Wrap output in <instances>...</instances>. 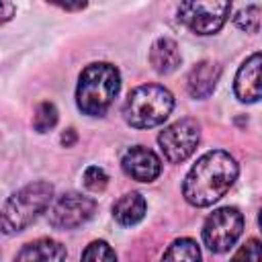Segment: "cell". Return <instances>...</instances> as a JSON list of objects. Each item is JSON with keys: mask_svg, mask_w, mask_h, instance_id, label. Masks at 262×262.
<instances>
[{"mask_svg": "<svg viewBox=\"0 0 262 262\" xmlns=\"http://www.w3.org/2000/svg\"><path fill=\"white\" fill-rule=\"evenodd\" d=\"M108 184V174L100 168V166H88L84 170V186L92 192H100L104 190Z\"/></svg>", "mask_w": 262, "mask_h": 262, "instance_id": "d6986e66", "label": "cell"}, {"mask_svg": "<svg viewBox=\"0 0 262 262\" xmlns=\"http://www.w3.org/2000/svg\"><path fill=\"white\" fill-rule=\"evenodd\" d=\"M96 211V201L80 192H63L49 209V225L55 229H74L84 225Z\"/></svg>", "mask_w": 262, "mask_h": 262, "instance_id": "ba28073f", "label": "cell"}, {"mask_svg": "<svg viewBox=\"0 0 262 262\" xmlns=\"http://www.w3.org/2000/svg\"><path fill=\"white\" fill-rule=\"evenodd\" d=\"M174 108V96L160 84H141L133 88L125 100L123 117L135 129H149L162 125Z\"/></svg>", "mask_w": 262, "mask_h": 262, "instance_id": "277c9868", "label": "cell"}, {"mask_svg": "<svg viewBox=\"0 0 262 262\" xmlns=\"http://www.w3.org/2000/svg\"><path fill=\"white\" fill-rule=\"evenodd\" d=\"M231 262H260V242L256 237L248 239L231 258Z\"/></svg>", "mask_w": 262, "mask_h": 262, "instance_id": "ffe728a7", "label": "cell"}, {"mask_svg": "<svg viewBox=\"0 0 262 262\" xmlns=\"http://www.w3.org/2000/svg\"><path fill=\"white\" fill-rule=\"evenodd\" d=\"M16 12V6L14 2H6V0H0V27L6 25Z\"/></svg>", "mask_w": 262, "mask_h": 262, "instance_id": "44dd1931", "label": "cell"}, {"mask_svg": "<svg viewBox=\"0 0 262 262\" xmlns=\"http://www.w3.org/2000/svg\"><path fill=\"white\" fill-rule=\"evenodd\" d=\"M66 256L68 252L63 244L49 237H41L23 246L12 262H66Z\"/></svg>", "mask_w": 262, "mask_h": 262, "instance_id": "7c38bea8", "label": "cell"}, {"mask_svg": "<svg viewBox=\"0 0 262 262\" xmlns=\"http://www.w3.org/2000/svg\"><path fill=\"white\" fill-rule=\"evenodd\" d=\"M145 209L147 203L143 199V194L139 192H127L123 194L115 205H113V217L121 223V225H135L145 217Z\"/></svg>", "mask_w": 262, "mask_h": 262, "instance_id": "5bb4252c", "label": "cell"}, {"mask_svg": "<svg viewBox=\"0 0 262 262\" xmlns=\"http://www.w3.org/2000/svg\"><path fill=\"white\" fill-rule=\"evenodd\" d=\"M178 20L196 35L217 33L229 18V2H182L178 6Z\"/></svg>", "mask_w": 262, "mask_h": 262, "instance_id": "52a82bcc", "label": "cell"}, {"mask_svg": "<svg viewBox=\"0 0 262 262\" xmlns=\"http://www.w3.org/2000/svg\"><path fill=\"white\" fill-rule=\"evenodd\" d=\"M219 76H221V68L215 61H209V59L199 61L188 72V80H186L188 94L192 98H207L215 90Z\"/></svg>", "mask_w": 262, "mask_h": 262, "instance_id": "8fae6325", "label": "cell"}, {"mask_svg": "<svg viewBox=\"0 0 262 262\" xmlns=\"http://www.w3.org/2000/svg\"><path fill=\"white\" fill-rule=\"evenodd\" d=\"M76 139H78V135H76V129H66V133L61 135V143L66 145V147H72L74 143H76Z\"/></svg>", "mask_w": 262, "mask_h": 262, "instance_id": "7402d4cb", "label": "cell"}, {"mask_svg": "<svg viewBox=\"0 0 262 262\" xmlns=\"http://www.w3.org/2000/svg\"><path fill=\"white\" fill-rule=\"evenodd\" d=\"M162 262H201V250L194 239L180 237L168 246Z\"/></svg>", "mask_w": 262, "mask_h": 262, "instance_id": "9a60e30c", "label": "cell"}, {"mask_svg": "<svg viewBox=\"0 0 262 262\" xmlns=\"http://www.w3.org/2000/svg\"><path fill=\"white\" fill-rule=\"evenodd\" d=\"M199 139H201L199 123L190 117H184L164 127V131H160L158 145L170 164H180L194 154Z\"/></svg>", "mask_w": 262, "mask_h": 262, "instance_id": "8992f818", "label": "cell"}, {"mask_svg": "<svg viewBox=\"0 0 262 262\" xmlns=\"http://www.w3.org/2000/svg\"><path fill=\"white\" fill-rule=\"evenodd\" d=\"M53 201V186L45 180L31 182L8 196L0 209V231L18 233L29 227Z\"/></svg>", "mask_w": 262, "mask_h": 262, "instance_id": "3957f363", "label": "cell"}, {"mask_svg": "<svg viewBox=\"0 0 262 262\" xmlns=\"http://www.w3.org/2000/svg\"><path fill=\"white\" fill-rule=\"evenodd\" d=\"M233 23L237 29L246 33H258L260 29V4H250L246 8H239L233 16Z\"/></svg>", "mask_w": 262, "mask_h": 262, "instance_id": "ac0fdd59", "label": "cell"}, {"mask_svg": "<svg viewBox=\"0 0 262 262\" xmlns=\"http://www.w3.org/2000/svg\"><path fill=\"white\" fill-rule=\"evenodd\" d=\"M180 61H182V55L178 51L176 41H172L168 37H162V39L154 41V45L149 49V63L158 74L166 76V74L176 72Z\"/></svg>", "mask_w": 262, "mask_h": 262, "instance_id": "4fadbf2b", "label": "cell"}, {"mask_svg": "<svg viewBox=\"0 0 262 262\" xmlns=\"http://www.w3.org/2000/svg\"><path fill=\"white\" fill-rule=\"evenodd\" d=\"M121 166H123V172L137 182H154L162 174L160 158L143 145L129 147L121 160Z\"/></svg>", "mask_w": 262, "mask_h": 262, "instance_id": "9c48e42d", "label": "cell"}, {"mask_svg": "<svg viewBox=\"0 0 262 262\" xmlns=\"http://www.w3.org/2000/svg\"><path fill=\"white\" fill-rule=\"evenodd\" d=\"M233 90L242 102H256L260 98V53L250 55L239 66Z\"/></svg>", "mask_w": 262, "mask_h": 262, "instance_id": "30bf717a", "label": "cell"}, {"mask_svg": "<svg viewBox=\"0 0 262 262\" xmlns=\"http://www.w3.org/2000/svg\"><path fill=\"white\" fill-rule=\"evenodd\" d=\"M121 88L119 70L106 61L88 63L78 78L76 104L84 115L102 117Z\"/></svg>", "mask_w": 262, "mask_h": 262, "instance_id": "7a4b0ae2", "label": "cell"}, {"mask_svg": "<svg viewBox=\"0 0 262 262\" xmlns=\"http://www.w3.org/2000/svg\"><path fill=\"white\" fill-rule=\"evenodd\" d=\"M57 123V108L53 102H39L33 115V129L39 133H47Z\"/></svg>", "mask_w": 262, "mask_h": 262, "instance_id": "2e32d148", "label": "cell"}, {"mask_svg": "<svg viewBox=\"0 0 262 262\" xmlns=\"http://www.w3.org/2000/svg\"><path fill=\"white\" fill-rule=\"evenodd\" d=\"M244 231V215L235 207L213 211L203 225V242L213 254L227 252Z\"/></svg>", "mask_w": 262, "mask_h": 262, "instance_id": "5b68a950", "label": "cell"}, {"mask_svg": "<svg viewBox=\"0 0 262 262\" xmlns=\"http://www.w3.org/2000/svg\"><path fill=\"white\" fill-rule=\"evenodd\" d=\"M82 262H117V254L104 239H96L84 248Z\"/></svg>", "mask_w": 262, "mask_h": 262, "instance_id": "e0dca14e", "label": "cell"}, {"mask_svg": "<svg viewBox=\"0 0 262 262\" xmlns=\"http://www.w3.org/2000/svg\"><path fill=\"white\" fill-rule=\"evenodd\" d=\"M237 162L223 149L207 151L188 170L182 182V194L192 207H209L217 203L237 178Z\"/></svg>", "mask_w": 262, "mask_h": 262, "instance_id": "6da1fadb", "label": "cell"}, {"mask_svg": "<svg viewBox=\"0 0 262 262\" xmlns=\"http://www.w3.org/2000/svg\"><path fill=\"white\" fill-rule=\"evenodd\" d=\"M61 10H82L86 8V2H76V4H57Z\"/></svg>", "mask_w": 262, "mask_h": 262, "instance_id": "603a6c76", "label": "cell"}]
</instances>
